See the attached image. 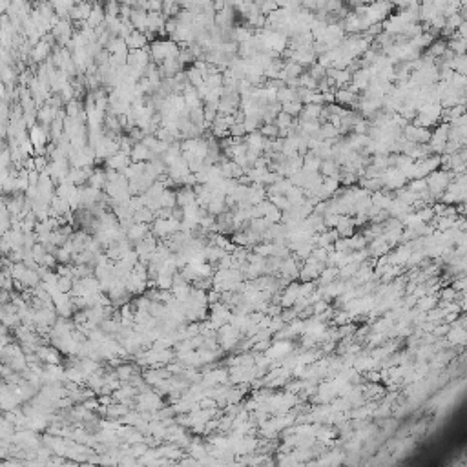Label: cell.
<instances>
[{
  "mask_svg": "<svg viewBox=\"0 0 467 467\" xmlns=\"http://www.w3.org/2000/svg\"><path fill=\"white\" fill-rule=\"evenodd\" d=\"M449 186V174L445 172H432L431 176L427 177V188L432 194H440Z\"/></svg>",
  "mask_w": 467,
  "mask_h": 467,
  "instance_id": "obj_4",
  "label": "cell"
},
{
  "mask_svg": "<svg viewBox=\"0 0 467 467\" xmlns=\"http://www.w3.org/2000/svg\"><path fill=\"white\" fill-rule=\"evenodd\" d=\"M106 183H108L106 170H102V168H95V170H93V174L90 176V181H88V185L93 186V188H99V190H104Z\"/></svg>",
  "mask_w": 467,
  "mask_h": 467,
  "instance_id": "obj_11",
  "label": "cell"
},
{
  "mask_svg": "<svg viewBox=\"0 0 467 467\" xmlns=\"http://www.w3.org/2000/svg\"><path fill=\"white\" fill-rule=\"evenodd\" d=\"M150 62H151V55L148 48L128 51V66H131L133 70H137L139 73H142V75H144L146 68L150 66Z\"/></svg>",
  "mask_w": 467,
  "mask_h": 467,
  "instance_id": "obj_3",
  "label": "cell"
},
{
  "mask_svg": "<svg viewBox=\"0 0 467 467\" xmlns=\"http://www.w3.org/2000/svg\"><path fill=\"white\" fill-rule=\"evenodd\" d=\"M153 285H157V288H161V290H172L174 276H170V274H159L157 279L153 281Z\"/></svg>",
  "mask_w": 467,
  "mask_h": 467,
  "instance_id": "obj_16",
  "label": "cell"
},
{
  "mask_svg": "<svg viewBox=\"0 0 467 467\" xmlns=\"http://www.w3.org/2000/svg\"><path fill=\"white\" fill-rule=\"evenodd\" d=\"M133 219H135V223H153L155 212L151 210V208H148V206H142V208H139V210L135 212Z\"/></svg>",
  "mask_w": 467,
  "mask_h": 467,
  "instance_id": "obj_13",
  "label": "cell"
},
{
  "mask_svg": "<svg viewBox=\"0 0 467 467\" xmlns=\"http://www.w3.org/2000/svg\"><path fill=\"white\" fill-rule=\"evenodd\" d=\"M64 111H66V115L68 117H81L86 110H84V106L81 104L79 99H71L70 102H66Z\"/></svg>",
  "mask_w": 467,
  "mask_h": 467,
  "instance_id": "obj_12",
  "label": "cell"
},
{
  "mask_svg": "<svg viewBox=\"0 0 467 467\" xmlns=\"http://www.w3.org/2000/svg\"><path fill=\"white\" fill-rule=\"evenodd\" d=\"M299 296H301V294H299V288H297L296 285H292L290 288L286 290V294H285V296H283V305H285V306L292 305V303L296 301V299H297V297H299Z\"/></svg>",
  "mask_w": 467,
  "mask_h": 467,
  "instance_id": "obj_17",
  "label": "cell"
},
{
  "mask_svg": "<svg viewBox=\"0 0 467 467\" xmlns=\"http://www.w3.org/2000/svg\"><path fill=\"white\" fill-rule=\"evenodd\" d=\"M186 77H188V82H190L192 86H199V84H203L205 82V77H203V73L199 70H197L196 66L192 64L188 70H186Z\"/></svg>",
  "mask_w": 467,
  "mask_h": 467,
  "instance_id": "obj_15",
  "label": "cell"
},
{
  "mask_svg": "<svg viewBox=\"0 0 467 467\" xmlns=\"http://www.w3.org/2000/svg\"><path fill=\"white\" fill-rule=\"evenodd\" d=\"M165 0H148L146 2V11H163Z\"/></svg>",
  "mask_w": 467,
  "mask_h": 467,
  "instance_id": "obj_21",
  "label": "cell"
},
{
  "mask_svg": "<svg viewBox=\"0 0 467 467\" xmlns=\"http://www.w3.org/2000/svg\"><path fill=\"white\" fill-rule=\"evenodd\" d=\"M458 35L463 37V39H467V21H463L462 24L458 26Z\"/></svg>",
  "mask_w": 467,
  "mask_h": 467,
  "instance_id": "obj_22",
  "label": "cell"
},
{
  "mask_svg": "<svg viewBox=\"0 0 467 467\" xmlns=\"http://www.w3.org/2000/svg\"><path fill=\"white\" fill-rule=\"evenodd\" d=\"M301 110H303V102L299 101V99H294V101L281 104V111H285V113H288V115H292V117L299 115Z\"/></svg>",
  "mask_w": 467,
  "mask_h": 467,
  "instance_id": "obj_14",
  "label": "cell"
},
{
  "mask_svg": "<svg viewBox=\"0 0 467 467\" xmlns=\"http://www.w3.org/2000/svg\"><path fill=\"white\" fill-rule=\"evenodd\" d=\"M130 21H131V24H133L135 30L146 31L148 30V11L142 10V8H133Z\"/></svg>",
  "mask_w": 467,
  "mask_h": 467,
  "instance_id": "obj_10",
  "label": "cell"
},
{
  "mask_svg": "<svg viewBox=\"0 0 467 467\" xmlns=\"http://www.w3.org/2000/svg\"><path fill=\"white\" fill-rule=\"evenodd\" d=\"M106 21V11H104V6L101 4V2H93V10H91L90 17H88V21H86V24L90 26V28H99V26H102Z\"/></svg>",
  "mask_w": 467,
  "mask_h": 467,
  "instance_id": "obj_7",
  "label": "cell"
},
{
  "mask_svg": "<svg viewBox=\"0 0 467 467\" xmlns=\"http://www.w3.org/2000/svg\"><path fill=\"white\" fill-rule=\"evenodd\" d=\"M131 163V157L122 153V151H117L115 155H111L106 159V168H113V170L124 172Z\"/></svg>",
  "mask_w": 467,
  "mask_h": 467,
  "instance_id": "obj_8",
  "label": "cell"
},
{
  "mask_svg": "<svg viewBox=\"0 0 467 467\" xmlns=\"http://www.w3.org/2000/svg\"><path fill=\"white\" fill-rule=\"evenodd\" d=\"M150 226H148V223H133V225L130 226V230H128V239H130L131 243H139L142 241L148 234H150Z\"/></svg>",
  "mask_w": 467,
  "mask_h": 467,
  "instance_id": "obj_9",
  "label": "cell"
},
{
  "mask_svg": "<svg viewBox=\"0 0 467 467\" xmlns=\"http://www.w3.org/2000/svg\"><path fill=\"white\" fill-rule=\"evenodd\" d=\"M188 449H190V454H192V456L201 458V460H205V454L208 452V451H206V447H205V445H201V443H197V442H192L190 445H188Z\"/></svg>",
  "mask_w": 467,
  "mask_h": 467,
  "instance_id": "obj_20",
  "label": "cell"
},
{
  "mask_svg": "<svg viewBox=\"0 0 467 467\" xmlns=\"http://www.w3.org/2000/svg\"><path fill=\"white\" fill-rule=\"evenodd\" d=\"M241 334L243 332L237 329V327H234L232 323H226V325H223L219 331H217V342H219V347L221 349H225V351H230V349H234V347L237 345V342L241 340Z\"/></svg>",
  "mask_w": 467,
  "mask_h": 467,
  "instance_id": "obj_2",
  "label": "cell"
},
{
  "mask_svg": "<svg viewBox=\"0 0 467 467\" xmlns=\"http://www.w3.org/2000/svg\"><path fill=\"white\" fill-rule=\"evenodd\" d=\"M126 44H128L130 50H142V48H148V46H150V41H148V37L144 35V31L133 30L130 35L126 37Z\"/></svg>",
  "mask_w": 467,
  "mask_h": 467,
  "instance_id": "obj_6",
  "label": "cell"
},
{
  "mask_svg": "<svg viewBox=\"0 0 467 467\" xmlns=\"http://www.w3.org/2000/svg\"><path fill=\"white\" fill-rule=\"evenodd\" d=\"M246 128L243 122H236V124L230 126V137H234V139H243V137H246Z\"/></svg>",
  "mask_w": 467,
  "mask_h": 467,
  "instance_id": "obj_19",
  "label": "cell"
},
{
  "mask_svg": "<svg viewBox=\"0 0 467 467\" xmlns=\"http://www.w3.org/2000/svg\"><path fill=\"white\" fill-rule=\"evenodd\" d=\"M91 10H93V0H82V2H77L70 11V19L71 22H82L88 21Z\"/></svg>",
  "mask_w": 467,
  "mask_h": 467,
  "instance_id": "obj_5",
  "label": "cell"
},
{
  "mask_svg": "<svg viewBox=\"0 0 467 467\" xmlns=\"http://www.w3.org/2000/svg\"><path fill=\"white\" fill-rule=\"evenodd\" d=\"M133 372H135V367L128 365V363L117 367V376L121 378V380H130V378L133 376Z\"/></svg>",
  "mask_w": 467,
  "mask_h": 467,
  "instance_id": "obj_18",
  "label": "cell"
},
{
  "mask_svg": "<svg viewBox=\"0 0 467 467\" xmlns=\"http://www.w3.org/2000/svg\"><path fill=\"white\" fill-rule=\"evenodd\" d=\"M148 50H150L151 61L161 66L166 59H176L179 55V51H181V46H179V42L172 41V39H166V41L155 39L153 42H150Z\"/></svg>",
  "mask_w": 467,
  "mask_h": 467,
  "instance_id": "obj_1",
  "label": "cell"
}]
</instances>
